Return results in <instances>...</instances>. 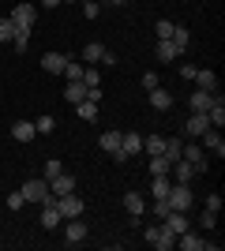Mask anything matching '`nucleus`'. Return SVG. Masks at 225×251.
Returning a JSON list of instances; mask_svg holds the SVG:
<instances>
[{
    "mask_svg": "<svg viewBox=\"0 0 225 251\" xmlns=\"http://www.w3.org/2000/svg\"><path fill=\"white\" fill-rule=\"evenodd\" d=\"M143 236H147V244L150 248H158V251H169V248H176V232L161 221V225H150V229H143Z\"/></svg>",
    "mask_w": 225,
    "mask_h": 251,
    "instance_id": "f257e3e1",
    "label": "nucleus"
},
{
    "mask_svg": "<svg viewBox=\"0 0 225 251\" xmlns=\"http://www.w3.org/2000/svg\"><path fill=\"white\" fill-rule=\"evenodd\" d=\"M83 64H94L98 68V64H120V60H117V52H109L101 42H86L83 45Z\"/></svg>",
    "mask_w": 225,
    "mask_h": 251,
    "instance_id": "f03ea898",
    "label": "nucleus"
},
{
    "mask_svg": "<svg viewBox=\"0 0 225 251\" xmlns=\"http://www.w3.org/2000/svg\"><path fill=\"white\" fill-rule=\"evenodd\" d=\"M8 19L15 23V30H26V34H34V19H38V8H34V4H15Z\"/></svg>",
    "mask_w": 225,
    "mask_h": 251,
    "instance_id": "7ed1b4c3",
    "label": "nucleus"
},
{
    "mask_svg": "<svg viewBox=\"0 0 225 251\" xmlns=\"http://www.w3.org/2000/svg\"><path fill=\"white\" fill-rule=\"evenodd\" d=\"M192 188H188V184H173L169 188V195H165V202H169L173 210H180V214H188V210H192Z\"/></svg>",
    "mask_w": 225,
    "mask_h": 251,
    "instance_id": "20e7f679",
    "label": "nucleus"
},
{
    "mask_svg": "<svg viewBox=\"0 0 225 251\" xmlns=\"http://www.w3.org/2000/svg\"><path fill=\"white\" fill-rule=\"evenodd\" d=\"M56 210H60V221H68V218H83V214H86V202L72 191V195H60V199H56Z\"/></svg>",
    "mask_w": 225,
    "mask_h": 251,
    "instance_id": "39448f33",
    "label": "nucleus"
},
{
    "mask_svg": "<svg viewBox=\"0 0 225 251\" xmlns=\"http://www.w3.org/2000/svg\"><path fill=\"white\" fill-rule=\"evenodd\" d=\"M176 248L180 251H218L214 240H203V236H195L192 229H184L180 236H176Z\"/></svg>",
    "mask_w": 225,
    "mask_h": 251,
    "instance_id": "423d86ee",
    "label": "nucleus"
},
{
    "mask_svg": "<svg viewBox=\"0 0 225 251\" xmlns=\"http://www.w3.org/2000/svg\"><path fill=\"white\" fill-rule=\"evenodd\" d=\"M23 199L26 202H42L45 195H49V180H23Z\"/></svg>",
    "mask_w": 225,
    "mask_h": 251,
    "instance_id": "0eeeda50",
    "label": "nucleus"
},
{
    "mask_svg": "<svg viewBox=\"0 0 225 251\" xmlns=\"http://www.w3.org/2000/svg\"><path fill=\"white\" fill-rule=\"evenodd\" d=\"M83 240H86V225H83V218H68V229H64V244H68V248H79Z\"/></svg>",
    "mask_w": 225,
    "mask_h": 251,
    "instance_id": "6e6552de",
    "label": "nucleus"
},
{
    "mask_svg": "<svg viewBox=\"0 0 225 251\" xmlns=\"http://www.w3.org/2000/svg\"><path fill=\"white\" fill-rule=\"evenodd\" d=\"M210 127V120H206V113H192L188 120H184V139H199Z\"/></svg>",
    "mask_w": 225,
    "mask_h": 251,
    "instance_id": "1a4fd4ad",
    "label": "nucleus"
},
{
    "mask_svg": "<svg viewBox=\"0 0 225 251\" xmlns=\"http://www.w3.org/2000/svg\"><path fill=\"white\" fill-rule=\"evenodd\" d=\"M120 135H124V131H105V135H101V150H109L113 161H128V154L120 150Z\"/></svg>",
    "mask_w": 225,
    "mask_h": 251,
    "instance_id": "9d476101",
    "label": "nucleus"
},
{
    "mask_svg": "<svg viewBox=\"0 0 225 251\" xmlns=\"http://www.w3.org/2000/svg\"><path fill=\"white\" fill-rule=\"evenodd\" d=\"M180 157H184V161H192L195 173H206V165H210V161H206V150H203V147H192V143H184Z\"/></svg>",
    "mask_w": 225,
    "mask_h": 251,
    "instance_id": "9b49d317",
    "label": "nucleus"
},
{
    "mask_svg": "<svg viewBox=\"0 0 225 251\" xmlns=\"http://www.w3.org/2000/svg\"><path fill=\"white\" fill-rule=\"evenodd\" d=\"M199 139H203V150H214L218 157H225V139H222V131H218V127H206Z\"/></svg>",
    "mask_w": 225,
    "mask_h": 251,
    "instance_id": "f8f14e48",
    "label": "nucleus"
},
{
    "mask_svg": "<svg viewBox=\"0 0 225 251\" xmlns=\"http://www.w3.org/2000/svg\"><path fill=\"white\" fill-rule=\"evenodd\" d=\"M49 191H53L56 199H60V195H72V191H75V176H72V173H60V176H53V180H49Z\"/></svg>",
    "mask_w": 225,
    "mask_h": 251,
    "instance_id": "ddd939ff",
    "label": "nucleus"
},
{
    "mask_svg": "<svg viewBox=\"0 0 225 251\" xmlns=\"http://www.w3.org/2000/svg\"><path fill=\"white\" fill-rule=\"evenodd\" d=\"M147 98H150V105H154L158 113H169V109H173V94H169V90H161V86L147 90Z\"/></svg>",
    "mask_w": 225,
    "mask_h": 251,
    "instance_id": "4468645a",
    "label": "nucleus"
},
{
    "mask_svg": "<svg viewBox=\"0 0 225 251\" xmlns=\"http://www.w3.org/2000/svg\"><path fill=\"white\" fill-rule=\"evenodd\" d=\"M64 64H68L64 52H45V56H42V68L49 75H64Z\"/></svg>",
    "mask_w": 225,
    "mask_h": 251,
    "instance_id": "2eb2a0df",
    "label": "nucleus"
},
{
    "mask_svg": "<svg viewBox=\"0 0 225 251\" xmlns=\"http://www.w3.org/2000/svg\"><path fill=\"white\" fill-rule=\"evenodd\" d=\"M86 98V83L83 79H68V90H64V101L68 105H79Z\"/></svg>",
    "mask_w": 225,
    "mask_h": 251,
    "instance_id": "dca6fc26",
    "label": "nucleus"
},
{
    "mask_svg": "<svg viewBox=\"0 0 225 251\" xmlns=\"http://www.w3.org/2000/svg\"><path fill=\"white\" fill-rule=\"evenodd\" d=\"M34 135H38V131H34V120H19V124L11 127V139H15V143H30Z\"/></svg>",
    "mask_w": 225,
    "mask_h": 251,
    "instance_id": "f3484780",
    "label": "nucleus"
},
{
    "mask_svg": "<svg viewBox=\"0 0 225 251\" xmlns=\"http://www.w3.org/2000/svg\"><path fill=\"white\" fill-rule=\"evenodd\" d=\"M120 150H124V154H139V150H143V135H139V131H128V135H120Z\"/></svg>",
    "mask_w": 225,
    "mask_h": 251,
    "instance_id": "a211bd4d",
    "label": "nucleus"
},
{
    "mask_svg": "<svg viewBox=\"0 0 225 251\" xmlns=\"http://www.w3.org/2000/svg\"><path fill=\"white\" fill-rule=\"evenodd\" d=\"M124 210H128L131 218H139L143 210H147V202H143V195H139V191H128V195H124Z\"/></svg>",
    "mask_w": 225,
    "mask_h": 251,
    "instance_id": "6ab92c4d",
    "label": "nucleus"
},
{
    "mask_svg": "<svg viewBox=\"0 0 225 251\" xmlns=\"http://www.w3.org/2000/svg\"><path fill=\"white\" fill-rule=\"evenodd\" d=\"M169 169H173V161L165 154H154V157H150V176H169Z\"/></svg>",
    "mask_w": 225,
    "mask_h": 251,
    "instance_id": "aec40b11",
    "label": "nucleus"
},
{
    "mask_svg": "<svg viewBox=\"0 0 225 251\" xmlns=\"http://www.w3.org/2000/svg\"><path fill=\"white\" fill-rule=\"evenodd\" d=\"M210 101H214V94H210V90H195V94H192V113H206V109H210Z\"/></svg>",
    "mask_w": 225,
    "mask_h": 251,
    "instance_id": "412c9836",
    "label": "nucleus"
},
{
    "mask_svg": "<svg viewBox=\"0 0 225 251\" xmlns=\"http://www.w3.org/2000/svg\"><path fill=\"white\" fill-rule=\"evenodd\" d=\"M165 225H169L176 236H180L184 229H188V214H180V210H169V218H165Z\"/></svg>",
    "mask_w": 225,
    "mask_h": 251,
    "instance_id": "4be33fe9",
    "label": "nucleus"
},
{
    "mask_svg": "<svg viewBox=\"0 0 225 251\" xmlns=\"http://www.w3.org/2000/svg\"><path fill=\"white\" fill-rule=\"evenodd\" d=\"M180 150H184V139L173 135V139H165V150H161V154L169 157V161H180Z\"/></svg>",
    "mask_w": 225,
    "mask_h": 251,
    "instance_id": "5701e85b",
    "label": "nucleus"
},
{
    "mask_svg": "<svg viewBox=\"0 0 225 251\" xmlns=\"http://www.w3.org/2000/svg\"><path fill=\"white\" fill-rule=\"evenodd\" d=\"M169 188H173V180H169V176H154V180H150L154 199H165V195H169Z\"/></svg>",
    "mask_w": 225,
    "mask_h": 251,
    "instance_id": "b1692460",
    "label": "nucleus"
},
{
    "mask_svg": "<svg viewBox=\"0 0 225 251\" xmlns=\"http://www.w3.org/2000/svg\"><path fill=\"white\" fill-rule=\"evenodd\" d=\"M173 45L180 52H188V42H192V34H188V26H173V38H169Z\"/></svg>",
    "mask_w": 225,
    "mask_h": 251,
    "instance_id": "393cba45",
    "label": "nucleus"
},
{
    "mask_svg": "<svg viewBox=\"0 0 225 251\" xmlns=\"http://www.w3.org/2000/svg\"><path fill=\"white\" fill-rule=\"evenodd\" d=\"M192 83H199V90H210V94H214L218 75H214V72H195V79H192Z\"/></svg>",
    "mask_w": 225,
    "mask_h": 251,
    "instance_id": "a878e982",
    "label": "nucleus"
},
{
    "mask_svg": "<svg viewBox=\"0 0 225 251\" xmlns=\"http://www.w3.org/2000/svg\"><path fill=\"white\" fill-rule=\"evenodd\" d=\"M176 56H184V52L176 49L169 38H165V42H158V60H176Z\"/></svg>",
    "mask_w": 225,
    "mask_h": 251,
    "instance_id": "bb28decb",
    "label": "nucleus"
},
{
    "mask_svg": "<svg viewBox=\"0 0 225 251\" xmlns=\"http://www.w3.org/2000/svg\"><path fill=\"white\" fill-rule=\"evenodd\" d=\"M34 131H38V135H53L56 131V116H38V120H34Z\"/></svg>",
    "mask_w": 225,
    "mask_h": 251,
    "instance_id": "cd10ccee",
    "label": "nucleus"
},
{
    "mask_svg": "<svg viewBox=\"0 0 225 251\" xmlns=\"http://www.w3.org/2000/svg\"><path fill=\"white\" fill-rule=\"evenodd\" d=\"M75 113H79V120H94V116H98V101H86V98H83V101L75 105Z\"/></svg>",
    "mask_w": 225,
    "mask_h": 251,
    "instance_id": "c85d7f7f",
    "label": "nucleus"
},
{
    "mask_svg": "<svg viewBox=\"0 0 225 251\" xmlns=\"http://www.w3.org/2000/svg\"><path fill=\"white\" fill-rule=\"evenodd\" d=\"M143 150H147L150 157L161 154V150H165V139H161V135H147V139H143Z\"/></svg>",
    "mask_w": 225,
    "mask_h": 251,
    "instance_id": "c756f323",
    "label": "nucleus"
},
{
    "mask_svg": "<svg viewBox=\"0 0 225 251\" xmlns=\"http://www.w3.org/2000/svg\"><path fill=\"white\" fill-rule=\"evenodd\" d=\"M60 173H64V165H60L56 157H49V161H45V173H42V176H45V180H53V176H60Z\"/></svg>",
    "mask_w": 225,
    "mask_h": 251,
    "instance_id": "7c9ffc66",
    "label": "nucleus"
},
{
    "mask_svg": "<svg viewBox=\"0 0 225 251\" xmlns=\"http://www.w3.org/2000/svg\"><path fill=\"white\" fill-rule=\"evenodd\" d=\"M173 26H176V23H169V19H158V26H154V30H158V42L173 38Z\"/></svg>",
    "mask_w": 225,
    "mask_h": 251,
    "instance_id": "2f4dec72",
    "label": "nucleus"
},
{
    "mask_svg": "<svg viewBox=\"0 0 225 251\" xmlns=\"http://www.w3.org/2000/svg\"><path fill=\"white\" fill-rule=\"evenodd\" d=\"M83 83H86V86H101V79H98V68H94V64H86V68H83Z\"/></svg>",
    "mask_w": 225,
    "mask_h": 251,
    "instance_id": "473e14b6",
    "label": "nucleus"
},
{
    "mask_svg": "<svg viewBox=\"0 0 225 251\" xmlns=\"http://www.w3.org/2000/svg\"><path fill=\"white\" fill-rule=\"evenodd\" d=\"M15 38V23L11 19H0V42H11Z\"/></svg>",
    "mask_w": 225,
    "mask_h": 251,
    "instance_id": "72a5a7b5",
    "label": "nucleus"
},
{
    "mask_svg": "<svg viewBox=\"0 0 225 251\" xmlns=\"http://www.w3.org/2000/svg\"><path fill=\"white\" fill-rule=\"evenodd\" d=\"M199 225H203V229H214L218 225V210H203V214H199Z\"/></svg>",
    "mask_w": 225,
    "mask_h": 251,
    "instance_id": "f704fd0d",
    "label": "nucleus"
},
{
    "mask_svg": "<svg viewBox=\"0 0 225 251\" xmlns=\"http://www.w3.org/2000/svg\"><path fill=\"white\" fill-rule=\"evenodd\" d=\"M83 68H86V64H75V60H68V64H64V75H68V79H83Z\"/></svg>",
    "mask_w": 225,
    "mask_h": 251,
    "instance_id": "c9c22d12",
    "label": "nucleus"
},
{
    "mask_svg": "<svg viewBox=\"0 0 225 251\" xmlns=\"http://www.w3.org/2000/svg\"><path fill=\"white\" fill-rule=\"evenodd\" d=\"M169 202H165V199H154V214H158V221H165V218H169Z\"/></svg>",
    "mask_w": 225,
    "mask_h": 251,
    "instance_id": "e433bc0d",
    "label": "nucleus"
},
{
    "mask_svg": "<svg viewBox=\"0 0 225 251\" xmlns=\"http://www.w3.org/2000/svg\"><path fill=\"white\" fill-rule=\"evenodd\" d=\"M23 206H26L23 191H11V195H8V210H23Z\"/></svg>",
    "mask_w": 225,
    "mask_h": 251,
    "instance_id": "4c0bfd02",
    "label": "nucleus"
},
{
    "mask_svg": "<svg viewBox=\"0 0 225 251\" xmlns=\"http://www.w3.org/2000/svg\"><path fill=\"white\" fill-rule=\"evenodd\" d=\"M98 11H101L98 0H86V4H83V15H86V19H98Z\"/></svg>",
    "mask_w": 225,
    "mask_h": 251,
    "instance_id": "58836bf2",
    "label": "nucleus"
},
{
    "mask_svg": "<svg viewBox=\"0 0 225 251\" xmlns=\"http://www.w3.org/2000/svg\"><path fill=\"white\" fill-rule=\"evenodd\" d=\"M195 72H199L195 64H180V79H188V83H192V79H195Z\"/></svg>",
    "mask_w": 225,
    "mask_h": 251,
    "instance_id": "ea45409f",
    "label": "nucleus"
},
{
    "mask_svg": "<svg viewBox=\"0 0 225 251\" xmlns=\"http://www.w3.org/2000/svg\"><path fill=\"white\" fill-rule=\"evenodd\" d=\"M154 86H158V75L147 72V75H143V90H154Z\"/></svg>",
    "mask_w": 225,
    "mask_h": 251,
    "instance_id": "a19ab883",
    "label": "nucleus"
},
{
    "mask_svg": "<svg viewBox=\"0 0 225 251\" xmlns=\"http://www.w3.org/2000/svg\"><path fill=\"white\" fill-rule=\"evenodd\" d=\"M206 210H222V195H218V191L210 195V199H206Z\"/></svg>",
    "mask_w": 225,
    "mask_h": 251,
    "instance_id": "79ce46f5",
    "label": "nucleus"
},
{
    "mask_svg": "<svg viewBox=\"0 0 225 251\" xmlns=\"http://www.w3.org/2000/svg\"><path fill=\"white\" fill-rule=\"evenodd\" d=\"M56 4H64V0H42V8H56Z\"/></svg>",
    "mask_w": 225,
    "mask_h": 251,
    "instance_id": "37998d69",
    "label": "nucleus"
},
{
    "mask_svg": "<svg viewBox=\"0 0 225 251\" xmlns=\"http://www.w3.org/2000/svg\"><path fill=\"white\" fill-rule=\"evenodd\" d=\"M109 4H113V8H124V4H128V0H109Z\"/></svg>",
    "mask_w": 225,
    "mask_h": 251,
    "instance_id": "c03bdc74",
    "label": "nucleus"
},
{
    "mask_svg": "<svg viewBox=\"0 0 225 251\" xmlns=\"http://www.w3.org/2000/svg\"><path fill=\"white\" fill-rule=\"evenodd\" d=\"M83 4H86V0H83Z\"/></svg>",
    "mask_w": 225,
    "mask_h": 251,
    "instance_id": "a18cd8bd",
    "label": "nucleus"
}]
</instances>
